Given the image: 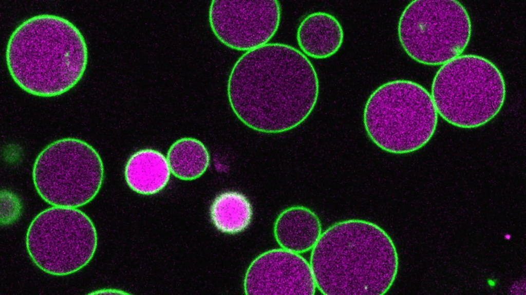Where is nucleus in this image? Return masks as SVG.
Listing matches in <instances>:
<instances>
[{
  "mask_svg": "<svg viewBox=\"0 0 526 295\" xmlns=\"http://www.w3.org/2000/svg\"><path fill=\"white\" fill-rule=\"evenodd\" d=\"M167 160L171 173L176 177L191 180L200 177L210 164V157L200 141L185 137L175 141L169 149Z\"/></svg>",
  "mask_w": 526,
  "mask_h": 295,
  "instance_id": "2eb2a0df",
  "label": "nucleus"
},
{
  "mask_svg": "<svg viewBox=\"0 0 526 295\" xmlns=\"http://www.w3.org/2000/svg\"><path fill=\"white\" fill-rule=\"evenodd\" d=\"M316 288L310 264L298 254L284 248L258 256L244 280L247 294H313Z\"/></svg>",
  "mask_w": 526,
  "mask_h": 295,
  "instance_id": "9d476101",
  "label": "nucleus"
},
{
  "mask_svg": "<svg viewBox=\"0 0 526 295\" xmlns=\"http://www.w3.org/2000/svg\"><path fill=\"white\" fill-rule=\"evenodd\" d=\"M296 39L300 51L307 57L325 59L334 55L341 48L344 31L333 15L318 11L306 16L299 24Z\"/></svg>",
  "mask_w": 526,
  "mask_h": 295,
  "instance_id": "9b49d317",
  "label": "nucleus"
},
{
  "mask_svg": "<svg viewBox=\"0 0 526 295\" xmlns=\"http://www.w3.org/2000/svg\"><path fill=\"white\" fill-rule=\"evenodd\" d=\"M431 95L420 84L406 79L386 82L370 95L363 111L368 137L381 150L410 153L431 139L438 123Z\"/></svg>",
  "mask_w": 526,
  "mask_h": 295,
  "instance_id": "20e7f679",
  "label": "nucleus"
},
{
  "mask_svg": "<svg viewBox=\"0 0 526 295\" xmlns=\"http://www.w3.org/2000/svg\"><path fill=\"white\" fill-rule=\"evenodd\" d=\"M319 80L309 58L282 43L246 52L231 69L230 106L237 118L256 131L276 134L297 127L317 101Z\"/></svg>",
  "mask_w": 526,
  "mask_h": 295,
  "instance_id": "f257e3e1",
  "label": "nucleus"
},
{
  "mask_svg": "<svg viewBox=\"0 0 526 295\" xmlns=\"http://www.w3.org/2000/svg\"><path fill=\"white\" fill-rule=\"evenodd\" d=\"M487 283L489 284V285L490 286L494 287L496 285V280H493V279H489L488 280Z\"/></svg>",
  "mask_w": 526,
  "mask_h": 295,
  "instance_id": "a211bd4d",
  "label": "nucleus"
},
{
  "mask_svg": "<svg viewBox=\"0 0 526 295\" xmlns=\"http://www.w3.org/2000/svg\"><path fill=\"white\" fill-rule=\"evenodd\" d=\"M465 8L454 0H416L402 11L398 25L401 47L422 64L442 65L460 56L471 36Z\"/></svg>",
  "mask_w": 526,
  "mask_h": 295,
  "instance_id": "0eeeda50",
  "label": "nucleus"
},
{
  "mask_svg": "<svg viewBox=\"0 0 526 295\" xmlns=\"http://www.w3.org/2000/svg\"><path fill=\"white\" fill-rule=\"evenodd\" d=\"M14 81L32 95L52 97L73 87L88 61V48L80 30L67 18L44 13L24 20L14 29L6 50Z\"/></svg>",
  "mask_w": 526,
  "mask_h": 295,
  "instance_id": "7ed1b4c3",
  "label": "nucleus"
},
{
  "mask_svg": "<svg viewBox=\"0 0 526 295\" xmlns=\"http://www.w3.org/2000/svg\"><path fill=\"white\" fill-rule=\"evenodd\" d=\"M171 172L167 158L162 153L153 149H144L129 158L124 176L132 189L143 195H153L167 185Z\"/></svg>",
  "mask_w": 526,
  "mask_h": 295,
  "instance_id": "ddd939ff",
  "label": "nucleus"
},
{
  "mask_svg": "<svg viewBox=\"0 0 526 295\" xmlns=\"http://www.w3.org/2000/svg\"><path fill=\"white\" fill-rule=\"evenodd\" d=\"M274 233L283 248L299 254L312 249L322 233V225L318 216L309 208L293 206L279 215Z\"/></svg>",
  "mask_w": 526,
  "mask_h": 295,
  "instance_id": "f8f14e48",
  "label": "nucleus"
},
{
  "mask_svg": "<svg viewBox=\"0 0 526 295\" xmlns=\"http://www.w3.org/2000/svg\"><path fill=\"white\" fill-rule=\"evenodd\" d=\"M25 243L39 268L49 275L65 276L90 262L97 249L98 236L92 221L83 211L52 206L32 220Z\"/></svg>",
  "mask_w": 526,
  "mask_h": 295,
  "instance_id": "6e6552de",
  "label": "nucleus"
},
{
  "mask_svg": "<svg viewBox=\"0 0 526 295\" xmlns=\"http://www.w3.org/2000/svg\"><path fill=\"white\" fill-rule=\"evenodd\" d=\"M210 214L213 223L219 230L234 234L243 231L249 225L253 210L249 200L243 194L228 191L215 198Z\"/></svg>",
  "mask_w": 526,
  "mask_h": 295,
  "instance_id": "4468645a",
  "label": "nucleus"
},
{
  "mask_svg": "<svg viewBox=\"0 0 526 295\" xmlns=\"http://www.w3.org/2000/svg\"><path fill=\"white\" fill-rule=\"evenodd\" d=\"M310 265L324 294H383L397 276L399 257L387 232L364 220L337 222L322 233Z\"/></svg>",
  "mask_w": 526,
  "mask_h": 295,
  "instance_id": "f03ea898",
  "label": "nucleus"
},
{
  "mask_svg": "<svg viewBox=\"0 0 526 295\" xmlns=\"http://www.w3.org/2000/svg\"><path fill=\"white\" fill-rule=\"evenodd\" d=\"M128 293L124 292V291L112 289H102L98 290L93 291L89 293L91 294H127Z\"/></svg>",
  "mask_w": 526,
  "mask_h": 295,
  "instance_id": "f3484780",
  "label": "nucleus"
},
{
  "mask_svg": "<svg viewBox=\"0 0 526 295\" xmlns=\"http://www.w3.org/2000/svg\"><path fill=\"white\" fill-rule=\"evenodd\" d=\"M104 170L95 148L84 140L65 138L37 155L32 179L41 198L51 206L78 208L90 202L102 186Z\"/></svg>",
  "mask_w": 526,
  "mask_h": 295,
  "instance_id": "423d86ee",
  "label": "nucleus"
},
{
  "mask_svg": "<svg viewBox=\"0 0 526 295\" xmlns=\"http://www.w3.org/2000/svg\"><path fill=\"white\" fill-rule=\"evenodd\" d=\"M22 205L19 198L7 190L1 192V223L7 225L19 218Z\"/></svg>",
  "mask_w": 526,
  "mask_h": 295,
  "instance_id": "dca6fc26",
  "label": "nucleus"
},
{
  "mask_svg": "<svg viewBox=\"0 0 526 295\" xmlns=\"http://www.w3.org/2000/svg\"><path fill=\"white\" fill-rule=\"evenodd\" d=\"M430 95L438 114L446 122L473 129L498 114L506 88L501 72L493 62L466 54L442 65L433 79Z\"/></svg>",
  "mask_w": 526,
  "mask_h": 295,
  "instance_id": "39448f33",
  "label": "nucleus"
},
{
  "mask_svg": "<svg viewBox=\"0 0 526 295\" xmlns=\"http://www.w3.org/2000/svg\"><path fill=\"white\" fill-rule=\"evenodd\" d=\"M281 15L277 1H213L208 12L217 39L229 48L246 52L268 44L278 29Z\"/></svg>",
  "mask_w": 526,
  "mask_h": 295,
  "instance_id": "1a4fd4ad",
  "label": "nucleus"
}]
</instances>
